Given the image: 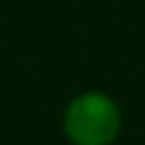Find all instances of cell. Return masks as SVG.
<instances>
[{
  "label": "cell",
  "mask_w": 145,
  "mask_h": 145,
  "mask_svg": "<svg viewBox=\"0 0 145 145\" xmlns=\"http://www.w3.org/2000/svg\"><path fill=\"white\" fill-rule=\"evenodd\" d=\"M118 128V109L100 94H86L68 107L66 132L77 145H107L115 139Z\"/></svg>",
  "instance_id": "6da1fadb"
}]
</instances>
